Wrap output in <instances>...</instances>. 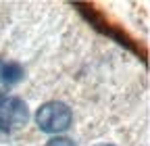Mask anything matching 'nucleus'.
Instances as JSON below:
<instances>
[{
    "label": "nucleus",
    "mask_w": 150,
    "mask_h": 146,
    "mask_svg": "<svg viewBox=\"0 0 150 146\" xmlns=\"http://www.w3.org/2000/svg\"><path fill=\"white\" fill-rule=\"evenodd\" d=\"M21 77H23V69L19 63H0V82L17 84Z\"/></svg>",
    "instance_id": "7ed1b4c3"
},
{
    "label": "nucleus",
    "mask_w": 150,
    "mask_h": 146,
    "mask_svg": "<svg viewBox=\"0 0 150 146\" xmlns=\"http://www.w3.org/2000/svg\"><path fill=\"white\" fill-rule=\"evenodd\" d=\"M44 146H77L73 140H69V138H61V136H54V138H50Z\"/></svg>",
    "instance_id": "20e7f679"
},
{
    "label": "nucleus",
    "mask_w": 150,
    "mask_h": 146,
    "mask_svg": "<svg viewBox=\"0 0 150 146\" xmlns=\"http://www.w3.org/2000/svg\"><path fill=\"white\" fill-rule=\"evenodd\" d=\"M27 119H29V111L21 98L0 94V127L2 130L21 127L27 123Z\"/></svg>",
    "instance_id": "f03ea898"
},
{
    "label": "nucleus",
    "mask_w": 150,
    "mask_h": 146,
    "mask_svg": "<svg viewBox=\"0 0 150 146\" xmlns=\"http://www.w3.org/2000/svg\"><path fill=\"white\" fill-rule=\"evenodd\" d=\"M71 121H73V113L71 108L61 102V100H50V102H44L35 113V123L42 132L46 134H61V132H67L71 127Z\"/></svg>",
    "instance_id": "f257e3e1"
},
{
    "label": "nucleus",
    "mask_w": 150,
    "mask_h": 146,
    "mask_svg": "<svg viewBox=\"0 0 150 146\" xmlns=\"http://www.w3.org/2000/svg\"><path fill=\"white\" fill-rule=\"evenodd\" d=\"M94 146H115V144H108V142H102V144H94Z\"/></svg>",
    "instance_id": "39448f33"
}]
</instances>
